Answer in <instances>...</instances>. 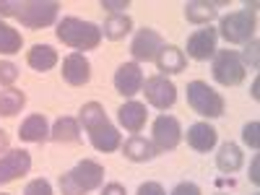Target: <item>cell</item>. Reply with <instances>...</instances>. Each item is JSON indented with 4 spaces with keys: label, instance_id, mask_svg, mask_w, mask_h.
I'll return each instance as SVG.
<instances>
[{
    "label": "cell",
    "instance_id": "d590c367",
    "mask_svg": "<svg viewBox=\"0 0 260 195\" xmlns=\"http://www.w3.org/2000/svg\"><path fill=\"white\" fill-rule=\"evenodd\" d=\"M0 154H8V133L0 130Z\"/></svg>",
    "mask_w": 260,
    "mask_h": 195
},
{
    "label": "cell",
    "instance_id": "e575fe53",
    "mask_svg": "<svg viewBox=\"0 0 260 195\" xmlns=\"http://www.w3.org/2000/svg\"><path fill=\"white\" fill-rule=\"evenodd\" d=\"M250 182L252 185H260V159L257 156L252 159V167H250Z\"/></svg>",
    "mask_w": 260,
    "mask_h": 195
},
{
    "label": "cell",
    "instance_id": "7c38bea8",
    "mask_svg": "<svg viewBox=\"0 0 260 195\" xmlns=\"http://www.w3.org/2000/svg\"><path fill=\"white\" fill-rule=\"evenodd\" d=\"M115 89L122 96H136L143 89V71L138 62H122L115 73Z\"/></svg>",
    "mask_w": 260,
    "mask_h": 195
},
{
    "label": "cell",
    "instance_id": "4316f807",
    "mask_svg": "<svg viewBox=\"0 0 260 195\" xmlns=\"http://www.w3.org/2000/svg\"><path fill=\"white\" fill-rule=\"evenodd\" d=\"M242 141L250 146V148H260V122L257 120H252V122H247L245 127H242Z\"/></svg>",
    "mask_w": 260,
    "mask_h": 195
},
{
    "label": "cell",
    "instance_id": "ba28073f",
    "mask_svg": "<svg viewBox=\"0 0 260 195\" xmlns=\"http://www.w3.org/2000/svg\"><path fill=\"white\" fill-rule=\"evenodd\" d=\"M146 94V102L156 110H169L172 104L177 102V86L172 83L167 76H151L143 81V89Z\"/></svg>",
    "mask_w": 260,
    "mask_h": 195
},
{
    "label": "cell",
    "instance_id": "7402d4cb",
    "mask_svg": "<svg viewBox=\"0 0 260 195\" xmlns=\"http://www.w3.org/2000/svg\"><path fill=\"white\" fill-rule=\"evenodd\" d=\"M26 62L31 65L34 71L45 73V71H52L57 65V52L50 47V45H34L26 55Z\"/></svg>",
    "mask_w": 260,
    "mask_h": 195
},
{
    "label": "cell",
    "instance_id": "7a4b0ae2",
    "mask_svg": "<svg viewBox=\"0 0 260 195\" xmlns=\"http://www.w3.org/2000/svg\"><path fill=\"white\" fill-rule=\"evenodd\" d=\"M81 122H83V130L89 133V141L96 151L102 154H112L122 146V138L117 133V127L110 122L107 117L104 107L99 102H86L81 107Z\"/></svg>",
    "mask_w": 260,
    "mask_h": 195
},
{
    "label": "cell",
    "instance_id": "d6986e66",
    "mask_svg": "<svg viewBox=\"0 0 260 195\" xmlns=\"http://www.w3.org/2000/svg\"><path fill=\"white\" fill-rule=\"evenodd\" d=\"M122 154H125V159H130V161H151V159L159 156V151H156V146L151 143V141H146V138H141V136H130V138L122 143Z\"/></svg>",
    "mask_w": 260,
    "mask_h": 195
},
{
    "label": "cell",
    "instance_id": "4fadbf2b",
    "mask_svg": "<svg viewBox=\"0 0 260 195\" xmlns=\"http://www.w3.org/2000/svg\"><path fill=\"white\" fill-rule=\"evenodd\" d=\"M62 78L71 86H86L91 78V62L86 60L83 52H71L62 60Z\"/></svg>",
    "mask_w": 260,
    "mask_h": 195
},
{
    "label": "cell",
    "instance_id": "cb8c5ba5",
    "mask_svg": "<svg viewBox=\"0 0 260 195\" xmlns=\"http://www.w3.org/2000/svg\"><path fill=\"white\" fill-rule=\"evenodd\" d=\"M130 31H133V18H130L127 13H120V16H110V18L104 21L102 37L117 42V39H125Z\"/></svg>",
    "mask_w": 260,
    "mask_h": 195
},
{
    "label": "cell",
    "instance_id": "52a82bcc",
    "mask_svg": "<svg viewBox=\"0 0 260 195\" xmlns=\"http://www.w3.org/2000/svg\"><path fill=\"white\" fill-rule=\"evenodd\" d=\"M213 78L219 81L221 86H240L245 81V62L242 57L232 52V50H221L213 55V65H211Z\"/></svg>",
    "mask_w": 260,
    "mask_h": 195
},
{
    "label": "cell",
    "instance_id": "9a60e30c",
    "mask_svg": "<svg viewBox=\"0 0 260 195\" xmlns=\"http://www.w3.org/2000/svg\"><path fill=\"white\" fill-rule=\"evenodd\" d=\"M146 117H148L146 104H141V102H125L117 110V120H120V125L127 130V133H138V130H143Z\"/></svg>",
    "mask_w": 260,
    "mask_h": 195
},
{
    "label": "cell",
    "instance_id": "44dd1931",
    "mask_svg": "<svg viewBox=\"0 0 260 195\" xmlns=\"http://www.w3.org/2000/svg\"><path fill=\"white\" fill-rule=\"evenodd\" d=\"M216 3H208V0H190L185 3V18L190 24H198V26H208L211 21L216 18Z\"/></svg>",
    "mask_w": 260,
    "mask_h": 195
},
{
    "label": "cell",
    "instance_id": "603a6c76",
    "mask_svg": "<svg viewBox=\"0 0 260 195\" xmlns=\"http://www.w3.org/2000/svg\"><path fill=\"white\" fill-rule=\"evenodd\" d=\"M50 138L57 143H76L81 141V125L73 117H60L52 127H50Z\"/></svg>",
    "mask_w": 260,
    "mask_h": 195
},
{
    "label": "cell",
    "instance_id": "6da1fadb",
    "mask_svg": "<svg viewBox=\"0 0 260 195\" xmlns=\"http://www.w3.org/2000/svg\"><path fill=\"white\" fill-rule=\"evenodd\" d=\"M57 0H0V16L21 21L26 29H45L57 21Z\"/></svg>",
    "mask_w": 260,
    "mask_h": 195
},
{
    "label": "cell",
    "instance_id": "484cf974",
    "mask_svg": "<svg viewBox=\"0 0 260 195\" xmlns=\"http://www.w3.org/2000/svg\"><path fill=\"white\" fill-rule=\"evenodd\" d=\"M21 45H24L21 34L13 26L0 21V55H16V52H21Z\"/></svg>",
    "mask_w": 260,
    "mask_h": 195
},
{
    "label": "cell",
    "instance_id": "836d02e7",
    "mask_svg": "<svg viewBox=\"0 0 260 195\" xmlns=\"http://www.w3.org/2000/svg\"><path fill=\"white\" fill-rule=\"evenodd\" d=\"M102 195H127V192H125V187L120 182H110V185L102 187Z\"/></svg>",
    "mask_w": 260,
    "mask_h": 195
},
{
    "label": "cell",
    "instance_id": "5bb4252c",
    "mask_svg": "<svg viewBox=\"0 0 260 195\" xmlns=\"http://www.w3.org/2000/svg\"><path fill=\"white\" fill-rule=\"evenodd\" d=\"M216 29H211V26H203V29H198L195 34H190V39H187V57H192V60H208V57H213L216 55Z\"/></svg>",
    "mask_w": 260,
    "mask_h": 195
},
{
    "label": "cell",
    "instance_id": "4dcf8cb0",
    "mask_svg": "<svg viewBox=\"0 0 260 195\" xmlns=\"http://www.w3.org/2000/svg\"><path fill=\"white\" fill-rule=\"evenodd\" d=\"M102 8L112 11V16H120L125 8H130V3L127 0H102Z\"/></svg>",
    "mask_w": 260,
    "mask_h": 195
},
{
    "label": "cell",
    "instance_id": "8fae6325",
    "mask_svg": "<svg viewBox=\"0 0 260 195\" xmlns=\"http://www.w3.org/2000/svg\"><path fill=\"white\" fill-rule=\"evenodd\" d=\"M29 169H31L29 151H24V148L8 151V154L0 156V185L13 182V180H18V177L29 175Z\"/></svg>",
    "mask_w": 260,
    "mask_h": 195
},
{
    "label": "cell",
    "instance_id": "ffe728a7",
    "mask_svg": "<svg viewBox=\"0 0 260 195\" xmlns=\"http://www.w3.org/2000/svg\"><path fill=\"white\" fill-rule=\"evenodd\" d=\"M242 161H245V156H242L240 146L232 143V141H226V143L219 148V154H216V167H219L221 172H226V175L240 172V169H242Z\"/></svg>",
    "mask_w": 260,
    "mask_h": 195
},
{
    "label": "cell",
    "instance_id": "83f0119b",
    "mask_svg": "<svg viewBox=\"0 0 260 195\" xmlns=\"http://www.w3.org/2000/svg\"><path fill=\"white\" fill-rule=\"evenodd\" d=\"M16 78H18V68H16V65L8 62V60H0V83L11 89V83H16Z\"/></svg>",
    "mask_w": 260,
    "mask_h": 195
},
{
    "label": "cell",
    "instance_id": "3957f363",
    "mask_svg": "<svg viewBox=\"0 0 260 195\" xmlns=\"http://www.w3.org/2000/svg\"><path fill=\"white\" fill-rule=\"evenodd\" d=\"M55 34L62 45H68L73 50H96L102 42V26H96L94 21L76 18V16H65L57 24Z\"/></svg>",
    "mask_w": 260,
    "mask_h": 195
},
{
    "label": "cell",
    "instance_id": "74e56055",
    "mask_svg": "<svg viewBox=\"0 0 260 195\" xmlns=\"http://www.w3.org/2000/svg\"><path fill=\"white\" fill-rule=\"evenodd\" d=\"M0 195H6V192H0Z\"/></svg>",
    "mask_w": 260,
    "mask_h": 195
},
{
    "label": "cell",
    "instance_id": "f1b7e54d",
    "mask_svg": "<svg viewBox=\"0 0 260 195\" xmlns=\"http://www.w3.org/2000/svg\"><path fill=\"white\" fill-rule=\"evenodd\" d=\"M24 195H52V185L47 180H31L26 187H24Z\"/></svg>",
    "mask_w": 260,
    "mask_h": 195
},
{
    "label": "cell",
    "instance_id": "9c48e42d",
    "mask_svg": "<svg viewBox=\"0 0 260 195\" xmlns=\"http://www.w3.org/2000/svg\"><path fill=\"white\" fill-rule=\"evenodd\" d=\"M182 141V127L180 120L172 117V115H159L154 120V146L156 151H175Z\"/></svg>",
    "mask_w": 260,
    "mask_h": 195
},
{
    "label": "cell",
    "instance_id": "5b68a950",
    "mask_svg": "<svg viewBox=\"0 0 260 195\" xmlns=\"http://www.w3.org/2000/svg\"><path fill=\"white\" fill-rule=\"evenodd\" d=\"M187 104L201 117H221L224 115V96L216 89H211L206 81L187 83Z\"/></svg>",
    "mask_w": 260,
    "mask_h": 195
},
{
    "label": "cell",
    "instance_id": "d4e9b609",
    "mask_svg": "<svg viewBox=\"0 0 260 195\" xmlns=\"http://www.w3.org/2000/svg\"><path fill=\"white\" fill-rule=\"evenodd\" d=\"M26 104V94L18 89H6L0 91V117H13L24 110Z\"/></svg>",
    "mask_w": 260,
    "mask_h": 195
},
{
    "label": "cell",
    "instance_id": "d6a6232c",
    "mask_svg": "<svg viewBox=\"0 0 260 195\" xmlns=\"http://www.w3.org/2000/svg\"><path fill=\"white\" fill-rule=\"evenodd\" d=\"M136 195H167V192H164V187L159 182H143Z\"/></svg>",
    "mask_w": 260,
    "mask_h": 195
},
{
    "label": "cell",
    "instance_id": "1f68e13d",
    "mask_svg": "<svg viewBox=\"0 0 260 195\" xmlns=\"http://www.w3.org/2000/svg\"><path fill=\"white\" fill-rule=\"evenodd\" d=\"M172 195H203V192L195 182H180L175 190H172Z\"/></svg>",
    "mask_w": 260,
    "mask_h": 195
},
{
    "label": "cell",
    "instance_id": "f546056e",
    "mask_svg": "<svg viewBox=\"0 0 260 195\" xmlns=\"http://www.w3.org/2000/svg\"><path fill=\"white\" fill-rule=\"evenodd\" d=\"M257 39H250L247 42V45H245V60L252 65V68H257V65H260V60H257Z\"/></svg>",
    "mask_w": 260,
    "mask_h": 195
},
{
    "label": "cell",
    "instance_id": "277c9868",
    "mask_svg": "<svg viewBox=\"0 0 260 195\" xmlns=\"http://www.w3.org/2000/svg\"><path fill=\"white\" fill-rule=\"evenodd\" d=\"M102 180H104V167L99 161L83 159L71 172L60 175V190L62 195H86V192L96 190Z\"/></svg>",
    "mask_w": 260,
    "mask_h": 195
},
{
    "label": "cell",
    "instance_id": "2e32d148",
    "mask_svg": "<svg viewBox=\"0 0 260 195\" xmlns=\"http://www.w3.org/2000/svg\"><path fill=\"white\" fill-rule=\"evenodd\" d=\"M156 65H159V71L164 76H175V73H182L187 68V57L180 47L175 45H164L156 55Z\"/></svg>",
    "mask_w": 260,
    "mask_h": 195
},
{
    "label": "cell",
    "instance_id": "30bf717a",
    "mask_svg": "<svg viewBox=\"0 0 260 195\" xmlns=\"http://www.w3.org/2000/svg\"><path fill=\"white\" fill-rule=\"evenodd\" d=\"M161 47H164L161 34H159L156 29L143 26V29L133 37V42H130V55L136 57V62H148V60H156V55H159Z\"/></svg>",
    "mask_w": 260,
    "mask_h": 195
},
{
    "label": "cell",
    "instance_id": "8d00e7d4",
    "mask_svg": "<svg viewBox=\"0 0 260 195\" xmlns=\"http://www.w3.org/2000/svg\"><path fill=\"white\" fill-rule=\"evenodd\" d=\"M252 99H260V81H252Z\"/></svg>",
    "mask_w": 260,
    "mask_h": 195
},
{
    "label": "cell",
    "instance_id": "e0dca14e",
    "mask_svg": "<svg viewBox=\"0 0 260 195\" xmlns=\"http://www.w3.org/2000/svg\"><path fill=\"white\" fill-rule=\"evenodd\" d=\"M216 141H219V133H216L208 122H195V125L187 127V146L201 151V154L211 151L216 146Z\"/></svg>",
    "mask_w": 260,
    "mask_h": 195
},
{
    "label": "cell",
    "instance_id": "ac0fdd59",
    "mask_svg": "<svg viewBox=\"0 0 260 195\" xmlns=\"http://www.w3.org/2000/svg\"><path fill=\"white\" fill-rule=\"evenodd\" d=\"M18 136L21 141L26 143H42L50 138V125H47V117L45 115H29L18 127Z\"/></svg>",
    "mask_w": 260,
    "mask_h": 195
},
{
    "label": "cell",
    "instance_id": "8992f818",
    "mask_svg": "<svg viewBox=\"0 0 260 195\" xmlns=\"http://www.w3.org/2000/svg\"><path fill=\"white\" fill-rule=\"evenodd\" d=\"M255 13L252 11H234L221 18L219 31L229 45H247L250 39H255Z\"/></svg>",
    "mask_w": 260,
    "mask_h": 195
}]
</instances>
